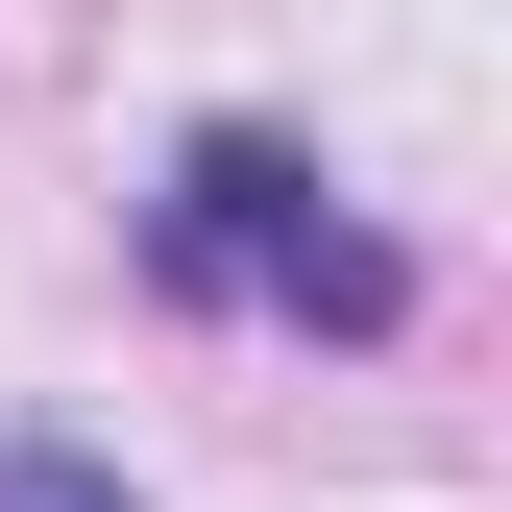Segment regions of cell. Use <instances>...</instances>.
<instances>
[{"mask_svg": "<svg viewBox=\"0 0 512 512\" xmlns=\"http://www.w3.org/2000/svg\"><path fill=\"white\" fill-rule=\"evenodd\" d=\"M171 293H220V317H342V342H366V317H391V244L317 196L269 122H220V147L171 171Z\"/></svg>", "mask_w": 512, "mask_h": 512, "instance_id": "1", "label": "cell"}, {"mask_svg": "<svg viewBox=\"0 0 512 512\" xmlns=\"http://www.w3.org/2000/svg\"><path fill=\"white\" fill-rule=\"evenodd\" d=\"M0 512H122V464H74V439H0Z\"/></svg>", "mask_w": 512, "mask_h": 512, "instance_id": "2", "label": "cell"}]
</instances>
